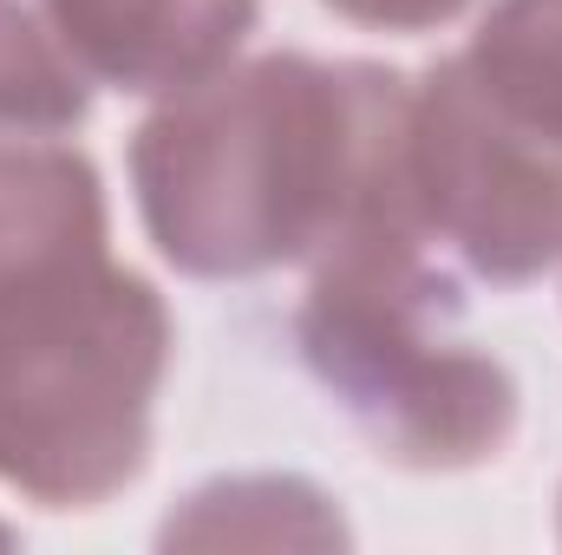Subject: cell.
I'll list each match as a JSON object with an SVG mask.
<instances>
[{"label":"cell","instance_id":"7","mask_svg":"<svg viewBox=\"0 0 562 555\" xmlns=\"http://www.w3.org/2000/svg\"><path fill=\"white\" fill-rule=\"evenodd\" d=\"M458 59L510 125L562 150V0H497Z\"/></svg>","mask_w":562,"mask_h":555},{"label":"cell","instance_id":"4","mask_svg":"<svg viewBox=\"0 0 562 555\" xmlns=\"http://www.w3.org/2000/svg\"><path fill=\"white\" fill-rule=\"evenodd\" d=\"M406 190L445 262L524 287L562 256V150L510 125L464 59H438L406 105Z\"/></svg>","mask_w":562,"mask_h":555},{"label":"cell","instance_id":"9","mask_svg":"<svg viewBox=\"0 0 562 555\" xmlns=\"http://www.w3.org/2000/svg\"><path fill=\"white\" fill-rule=\"evenodd\" d=\"M340 517H327V497L301 477H229L190 497L183 517L164 523V543H196V550H276V543H340Z\"/></svg>","mask_w":562,"mask_h":555},{"label":"cell","instance_id":"1","mask_svg":"<svg viewBox=\"0 0 562 555\" xmlns=\"http://www.w3.org/2000/svg\"><path fill=\"white\" fill-rule=\"evenodd\" d=\"M413 86L360 59L269 53L223 66L132 138L138 216L157 256L196 281L314 262L400 170Z\"/></svg>","mask_w":562,"mask_h":555},{"label":"cell","instance_id":"5","mask_svg":"<svg viewBox=\"0 0 562 555\" xmlns=\"http://www.w3.org/2000/svg\"><path fill=\"white\" fill-rule=\"evenodd\" d=\"M72 59L112 92H183L236 59L262 0H46Z\"/></svg>","mask_w":562,"mask_h":555},{"label":"cell","instance_id":"11","mask_svg":"<svg viewBox=\"0 0 562 555\" xmlns=\"http://www.w3.org/2000/svg\"><path fill=\"white\" fill-rule=\"evenodd\" d=\"M0 543H7V530H0Z\"/></svg>","mask_w":562,"mask_h":555},{"label":"cell","instance_id":"6","mask_svg":"<svg viewBox=\"0 0 562 555\" xmlns=\"http://www.w3.org/2000/svg\"><path fill=\"white\" fill-rule=\"evenodd\" d=\"M105 262V190L66 144L0 138V294Z\"/></svg>","mask_w":562,"mask_h":555},{"label":"cell","instance_id":"3","mask_svg":"<svg viewBox=\"0 0 562 555\" xmlns=\"http://www.w3.org/2000/svg\"><path fill=\"white\" fill-rule=\"evenodd\" d=\"M170 314L125 269H72L0 294V484L46 510L119 497L150 457Z\"/></svg>","mask_w":562,"mask_h":555},{"label":"cell","instance_id":"2","mask_svg":"<svg viewBox=\"0 0 562 555\" xmlns=\"http://www.w3.org/2000/svg\"><path fill=\"white\" fill-rule=\"evenodd\" d=\"M458 320V275L425 236L400 163L314 256L294 307V353L373 457L400 471H471L510 444L517 380Z\"/></svg>","mask_w":562,"mask_h":555},{"label":"cell","instance_id":"8","mask_svg":"<svg viewBox=\"0 0 562 555\" xmlns=\"http://www.w3.org/2000/svg\"><path fill=\"white\" fill-rule=\"evenodd\" d=\"M92 79L72 59L46 0H0V125L72 132L92 112Z\"/></svg>","mask_w":562,"mask_h":555},{"label":"cell","instance_id":"10","mask_svg":"<svg viewBox=\"0 0 562 555\" xmlns=\"http://www.w3.org/2000/svg\"><path fill=\"white\" fill-rule=\"evenodd\" d=\"M321 7H334L340 20L373 26V33H431V26L458 20L471 0H321Z\"/></svg>","mask_w":562,"mask_h":555}]
</instances>
